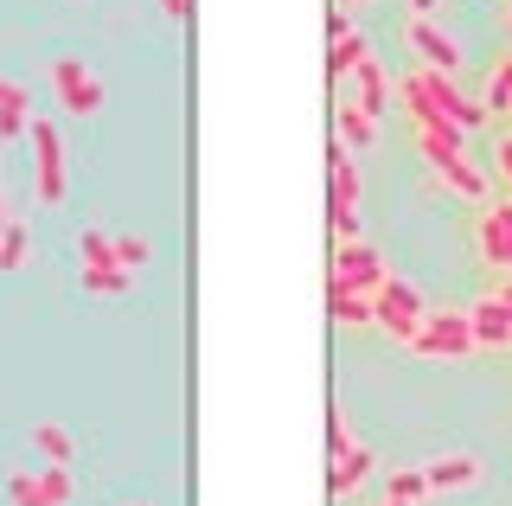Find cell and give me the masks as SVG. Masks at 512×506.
I'll return each instance as SVG.
<instances>
[{
    "mask_svg": "<svg viewBox=\"0 0 512 506\" xmlns=\"http://www.w3.org/2000/svg\"><path fill=\"white\" fill-rule=\"evenodd\" d=\"M384 257L365 237H352V244H340L333 250V270H327V295H378L384 289Z\"/></svg>",
    "mask_w": 512,
    "mask_h": 506,
    "instance_id": "6da1fadb",
    "label": "cell"
},
{
    "mask_svg": "<svg viewBox=\"0 0 512 506\" xmlns=\"http://www.w3.org/2000/svg\"><path fill=\"white\" fill-rule=\"evenodd\" d=\"M26 141H32V193H39V205L58 212V205H64V135L45 116H32Z\"/></svg>",
    "mask_w": 512,
    "mask_h": 506,
    "instance_id": "7a4b0ae2",
    "label": "cell"
},
{
    "mask_svg": "<svg viewBox=\"0 0 512 506\" xmlns=\"http://www.w3.org/2000/svg\"><path fill=\"white\" fill-rule=\"evenodd\" d=\"M410 346H416L423 359H468V353H480L468 308H455V314H429V321L410 334Z\"/></svg>",
    "mask_w": 512,
    "mask_h": 506,
    "instance_id": "3957f363",
    "label": "cell"
},
{
    "mask_svg": "<svg viewBox=\"0 0 512 506\" xmlns=\"http://www.w3.org/2000/svg\"><path fill=\"white\" fill-rule=\"evenodd\" d=\"M410 84L423 90V103L436 109L442 122H455L461 135H468V129H480V122H487V109H480L474 97H461V84H455V77H448V71H429V65H423V71H410Z\"/></svg>",
    "mask_w": 512,
    "mask_h": 506,
    "instance_id": "277c9868",
    "label": "cell"
},
{
    "mask_svg": "<svg viewBox=\"0 0 512 506\" xmlns=\"http://www.w3.org/2000/svg\"><path fill=\"white\" fill-rule=\"evenodd\" d=\"M372 321L391 327L397 340H410L416 327H423V289H416V282H404V276H384V289L372 295Z\"/></svg>",
    "mask_w": 512,
    "mask_h": 506,
    "instance_id": "5b68a950",
    "label": "cell"
},
{
    "mask_svg": "<svg viewBox=\"0 0 512 506\" xmlns=\"http://www.w3.org/2000/svg\"><path fill=\"white\" fill-rule=\"evenodd\" d=\"M52 90H58V103L71 109V116H96L103 109V77H96L84 58H52Z\"/></svg>",
    "mask_w": 512,
    "mask_h": 506,
    "instance_id": "8992f818",
    "label": "cell"
},
{
    "mask_svg": "<svg viewBox=\"0 0 512 506\" xmlns=\"http://www.w3.org/2000/svg\"><path fill=\"white\" fill-rule=\"evenodd\" d=\"M372 468H378V455L365 449V442H352V449H340V455H333V468H327V494H333V500L359 494V487L372 481Z\"/></svg>",
    "mask_w": 512,
    "mask_h": 506,
    "instance_id": "52a82bcc",
    "label": "cell"
},
{
    "mask_svg": "<svg viewBox=\"0 0 512 506\" xmlns=\"http://www.w3.org/2000/svg\"><path fill=\"white\" fill-rule=\"evenodd\" d=\"M404 33H410V52H423V65H429V71H448V77L461 71V52H455V39H448L436 20H410Z\"/></svg>",
    "mask_w": 512,
    "mask_h": 506,
    "instance_id": "ba28073f",
    "label": "cell"
},
{
    "mask_svg": "<svg viewBox=\"0 0 512 506\" xmlns=\"http://www.w3.org/2000/svg\"><path fill=\"white\" fill-rule=\"evenodd\" d=\"M327 205H352V212H359V161H352V148L340 135H333V148H327Z\"/></svg>",
    "mask_w": 512,
    "mask_h": 506,
    "instance_id": "9c48e42d",
    "label": "cell"
},
{
    "mask_svg": "<svg viewBox=\"0 0 512 506\" xmlns=\"http://www.w3.org/2000/svg\"><path fill=\"white\" fill-rule=\"evenodd\" d=\"M468 321H474V340H480V346H512V308L500 302V295L474 302V308H468Z\"/></svg>",
    "mask_w": 512,
    "mask_h": 506,
    "instance_id": "30bf717a",
    "label": "cell"
},
{
    "mask_svg": "<svg viewBox=\"0 0 512 506\" xmlns=\"http://www.w3.org/2000/svg\"><path fill=\"white\" fill-rule=\"evenodd\" d=\"M333 129H340V141H346L352 154H365L378 141V116H372V109H359V103H340V109H333Z\"/></svg>",
    "mask_w": 512,
    "mask_h": 506,
    "instance_id": "8fae6325",
    "label": "cell"
},
{
    "mask_svg": "<svg viewBox=\"0 0 512 506\" xmlns=\"http://www.w3.org/2000/svg\"><path fill=\"white\" fill-rule=\"evenodd\" d=\"M32 122V103H26V84H13V77H0V141L26 135Z\"/></svg>",
    "mask_w": 512,
    "mask_h": 506,
    "instance_id": "7c38bea8",
    "label": "cell"
},
{
    "mask_svg": "<svg viewBox=\"0 0 512 506\" xmlns=\"http://www.w3.org/2000/svg\"><path fill=\"white\" fill-rule=\"evenodd\" d=\"M423 474H429V494H448V487H474L480 462H474V455H442V462L423 468Z\"/></svg>",
    "mask_w": 512,
    "mask_h": 506,
    "instance_id": "4fadbf2b",
    "label": "cell"
},
{
    "mask_svg": "<svg viewBox=\"0 0 512 506\" xmlns=\"http://www.w3.org/2000/svg\"><path fill=\"white\" fill-rule=\"evenodd\" d=\"M26 263H32V231H26V218L7 212V225H0V270H26Z\"/></svg>",
    "mask_w": 512,
    "mask_h": 506,
    "instance_id": "5bb4252c",
    "label": "cell"
},
{
    "mask_svg": "<svg viewBox=\"0 0 512 506\" xmlns=\"http://www.w3.org/2000/svg\"><path fill=\"white\" fill-rule=\"evenodd\" d=\"M352 77H359V109H372V116H378V109L391 103V77H384V65H378V58H365Z\"/></svg>",
    "mask_w": 512,
    "mask_h": 506,
    "instance_id": "9a60e30c",
    "label": "cell"
},
{
    "mask_svg": "<svg viewBox=\"0 0 512 506\" xmlns=\"http://www.w3.org/2000/svg\"><path fill=\"white\" fill-rule=\"evenodd\" d=\"M365 58H372V45H365V33H346V39H333V52H327V71L333 77H352L365 65Z\"/></svg>",
    "mask_w": 512,
    "mask_h": 506,
    "instance_id": "2e32d148",
    "label": "cell"
},
{
    "mask_svg": "<svg viewBox=\"0 0 512 506\" xmlns=\"http://www.w3.org/2000/svg\"><path fill=\"white\" fill-rule=\"evenodd\" d=\"M128 282H135V270H122V263H84L90 295H128Z\"/></svg>",
    "mask_w": 512,
    "mask_h": 506,
    "instance_id": "e0dca14e",
    "label": "cell"
},
{
    "mask_svg": "<svg viewBox=\"0 0 512 506\" xmlns=\"http://www.w3.org/2000/svg\"><path fill=\"white\" fill-rule=\"evenodd\" d=\"M480 263H493L500 276H512V237L493 225V218H480Z\"/></svg>",
    "mask_w": 512,
    "mask_h": 506,
    "instance_id": "ac0fdd59",
    "label": "cell"
},
{
    "mask_svg": "<svg viewBox=\"0 0 512 506\" xmlns=\"http://www.w3.org/2000/svg\"><path fill=\"white\" fill-rule=\"evenodd\" d=\"M32 449H39L45 462H71V430H64V423H32Z\"/></svg>",
    "mask_w": 512,
    "mask_h": 506,
    "instance_id": "d6986e66",
    "label": "cell"
},
{
    "mask_svg": "<svg viewBox=\"0 0 512 506\" xmlns=\"http://www.w3.org/2000/svg\"><path fill=\"white\" fill-rule=\"evenodd\" d=\"M327 314L340 327H365L372 321V295H327Z\"/></svg>",
    "mask_w": 512,
    "mask_h": 506,
    "instance_id": "ffe728a7",
    "label": "cell"
},
{
    "mask_svg": "<svg viewBox=\"0 0 512 506\" xmlns=\"http://www.w3.org/2000/svg\"><path fill=\"white\" fill-rule=\"evenodd\" d=\"M480 109H512V52L500 58V65H493V77H487V97H480Z\"/></svg>",
    "mask_w": 512,
    "mask_h": 506,
    "instance_id": "44dd1931",
    "label": "cell"
},
{
    "mask_svg": "<svg viewBox=\"0 0 512 506\" xmlns=\"http://www.w3.org/2000/svg\"><path fill=\"white\" fill-rule=\"evenodd\" d=\"M39 494L52 506H71V462H45L39 468Z\"/></svg>",
    "mask_w": 512,
    "mask_h": 506,
    "instance_id": "7402d4cb",
    "label": "cell"
},
{
    "mask_svg": "<svg viewBox=\"0 0 512 506\" xmlns=\"http://www.w3.org/2000/svg\"><path fill=\"white\" fill-rule=\"evenodd\" d=\"M77 257H84V263H116V237H103V231H77Z\"/></svg>",
    "mask_w": 512,
    "mask_h": 506,
    "instance_id": "603a6c76",
    "label": "cell"
},
{
    "mask_svg": "<svg viewBox=\"0 0 512 506\" xmlns=\"http://www.w3.org/2000/svg\"><path fill=\"white\" fill-rule=\"evenodd\" d=\"M423 494H429V474H423V468H404V474H391V500H410V506H416Z\"/></svg>",
    "mask_w": 512,
    "mask_h": 506,
    "instance_id": "cb8c5ba5",
    "label": "cell"
},
{
    "mask_svg": "<svg viewBox=\"0 0 512 506\" xmlns=\"http://www.w3.org/2000/svg\"><path fill=\"white\" fill-rule=\"evenodd\" d=\"M7 494H13V506H52V500L39 494V474H26V468L7 474Z\"/></svg>",
    "mask_w": 512,
    "mask_h": 506,
    "instance_id": "d4e9b609",
    "label": "cell"
},
{
    "mask_svg": "<svg viewBox=\"0 0 512 506\" xmlns=\"http://www.w3.org/2000/svg\"><path fill=\"white\" fill-rule=\"evenodd\" d=\"M116 263L122 270H141V263H154V244L148 237H116Z\"/></svg>",
    "mask_w": 512,
    "mask_h": 506,
    "instance_id": "484cf974",
    "label": "cell"
},
{
    "mask_svg": "<svg viewBox=\"0 0 512 506\" xmlns=\"http://www.w3.org/2000/svg\"><path fill=\"white\" fill-rule=\"evenodd\" d=\"M327 218H333V237H340V244L359 237V212H352V205H327Z\"/></svg>",
    "mask_w": 512,
    "mask_h": 506,
    "instance_id": "4316f807",
    "label": "cell"
},
{
    "mask_svg": "<svg viewBox=\"0 0 512 506\" xmlns=\"http://www.w3.org/2000/svg\"><path fill=\"white\" fill-rule=\"evenodd\" d=\"M340 449H352V436H346V410L333 404L327 410V455H340Z\"/></svg>",
    "mask_w": 512,
    "mask_h": 506,
    "instance_id": "83f0119b",
    "label": "cell"
},
{
    "mask_svg": "<svg viewBox=\"0 0 512 506\" xmlns=\"http://www.w3.org/2000/svg\"><path fill=\"white\" fill-rule=\"evenodd\" d=\"M327 33H333V39H346V33H352V13H346V7H333V20H327Z\"/></svg>",
    "mask_w": 512,
    "mask_h": 506,
    "instance_id": "f1b7e54d",
    "label": "cell"
},
{
    "mask_svg": "<svg viewBox=\"0 0 512 506\" xmlns=\"http://www.w3.org/2000/svg\"><path fill=\"white\" fill-rule=\"evenodd\" d=\"M487 218H493V225H500V231L512 237V199H506V205H493V212H487Z\"/></svg>",
    "mask_w": 512,
    "mask_h": 506,
    "instance_id": "f546056e",
    "label": "cell"
},
{
    "mask_svg": "<svg viewBox=\"0 0 512 506\" xmlns=\"http://www.w3.org/2000/svg\"><path fill=\"white\" fill-rule=\"evenodd\" d=\"M160 13H167V20H186V13H192V0H160Z\"/></svg>",
    "mask_w": 512,
    "mask_h": 506,
    "instance_id": "4dcf8cb0",
    "label": "cell"
},
{
    "mask_svg": "<svg viewBox=\"0 0 512 506\" xmlns=\"http://www.w3.org/2000/svg\"><path fill=\"white\" fill-rule=\"evenodd\" d=\"M500 173H506V186H512V141H500Z\"/></svg>",
    "mask_w": 512,
    "mask_h": 506,
    "instance_id": "1f68e13d",
    "label": "cell"
},
{
    "mask_svg": "<svg viewBox=\"0 0 512 506\" xmlns=\"http://www.w3.org/2000/svg\"><path fill=\"white\" fill-rule=\"evenodd\" d=\"M333 7H346V13H359V7H372V0H333Z\"/></svg>",
    "mask_w": 512,
    "mask_h": 506,
    "instance_id": "d6a6232c",
    "label": "cell"
},
{
    "mask_svg": "<svg viewBox=\"0 0 512 506\" xmlns=\"http://www.w3.org/2000/svg\"><path fill=\"white\" fill-rule=\"evenodd\" d=\"M410 7H416V20H429V7H436V0H410Z\"/></svg>",
    "mask_w": 512,
    "mask_h": 506,
    "instance_id": "836d02e7",
    "label": "cell"
},
{
    "mask_svg": "<svg viewBox=\"0 0 512 506\" xmlns=\"http://www.w3.org/2000/svg\"><path fill=\"white\" fill-rule=\"evenodd\" d=\"M500 302H506V308H512V276H506V289H500Z\"/></svg>",
    "mask_w": 512,
    "mask_h": 506,
    "instance_id": "e575fe53",
    "label": "cell"
},
{
    "mask_svg": "<svg viewBox=\"0 0 512 506\" xmlns=\"http://www.w3.org/2000/svg\"><path fill=\"white\" fill-rule=\"evenodd\" d=\"M384 506H410V500H391V494H384Z\"/></svg>",
    "mask_w": 512,
    "mask_h": 506,
    "instance_id": "d590c367",
    "label": "cell"
},
{
    "mask_svg": "<svg viewBox=\"0 0 512 506\" xmlns=\"http://www.w3.org/2000/svg\"><path fill=\"white\" fill-rule=\"evenodd\" d=\"M0 225H7V199H0Z\"/></svg>",
    "mask_w": 512,
    "mask_h": 506,
    "instance_id": "8d00e7d4",
    "label": "cell"
},
{
    "mask_svg": "<svg viewBox=\"0 0 512 506\" xmlns=\"http://www.w3.org/2000/svg\"><path fill=\"white\" fill-rule=\"evenodd\" d=\"M506 33H512V7H506Z\"/></svg>",
    "mask_w": 512,
    "mask_h": 506,
    "instance_id": "74e56055",
    "label": "cell"
}]
</instances>
